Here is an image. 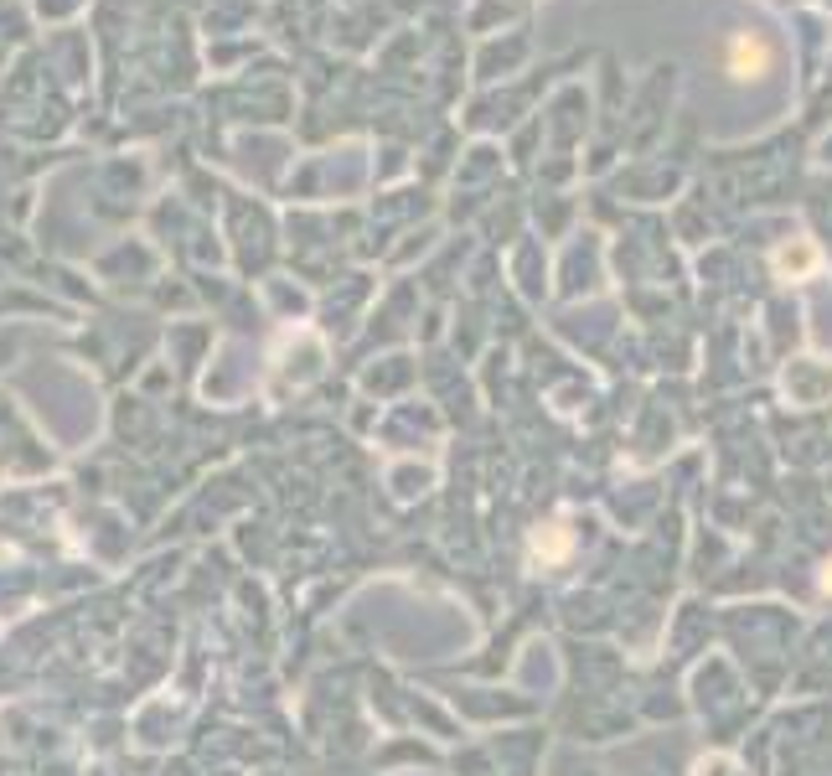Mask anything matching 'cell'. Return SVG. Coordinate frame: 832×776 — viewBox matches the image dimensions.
<instances>
[{
	"instance_id": "cell-1",
	"label": "cell",
	"mask_w": 832,
	"mask_h": 776,
	"mask_svg": "<svg viewBox=\"0 0 832 776\" xmlns=\"http://www.w3.org/2000/svg\"><path fill=\"white\" fill-rule=\"evenodd\" d=\"M569 554V528L564 523H548L533 533V564H559Z\"/></svg>"
},
{
	"instance_id": "cell-2",
	"label": "cell",
	"mask_w": 832,
	"mask_h": 776,
	"mask_svg": "<svg viewBox=\"0 0 832 776\" xmlns=\"http://www.w3.org/2000/svg\"><path fill=\"white\" fill-rule=\"evenodd\" d=\"M770 68V52H765V42H755V37H739L734 42V78H760Z\"/></svg>"
},
{
	"instance_id": "cell-3",
	"label": "cell",
	"mask_w": 832,
	"mask_h": 776,
	"mask_svg": "<svg viewBox=\"0 0 832 776\" xmlns=\"http://www.w3.org/2000/svg\"><path fill=\"white\" fill-rule=\"evenodd\" d=\"M812 264H817V254H812L807 244H801L796 254H791V249H781V254H776V270H781V275H807Z\"/></svg>"
},
{
	"instance_id": "cell-4",
	"label": "cell",
	"mask_w": 832,
	"mask_h": 776,
	"mask_svg": "<svg viewBox=\"0 0 832 776\" xmlns=\"http://www.w3.org/2000/svg\"><path fill=\"white\" fill-rule=\"evenodd\" d=\"M693 776H745V771H739L729 756H703V761L693 766Z\"/></svg>"
},
{
	"instance_id": "cell-5",
	"label": "cell",
	"mask_w": 832,
	"mask_h": 776,
	"mask_svg": "<svg viewBox=\"0 0 832 776\" xmlns=\"http://www.w3.org/2000/svg\"><path fill=\"white\" fill-rule=\"evenodd\" d=\"M822 595H832V559L822 564Z\"/></svg>"
}]
</instances>
